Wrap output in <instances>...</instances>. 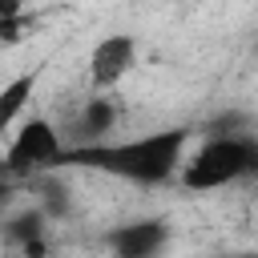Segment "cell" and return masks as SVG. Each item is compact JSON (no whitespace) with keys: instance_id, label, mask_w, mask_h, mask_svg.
Segmentation results:
<instances>
[{"instance_id":"7a4b0ae2","label":"cell","mask_w":258,"mask_h":258,"mask_svg":"<svg viewBox=\"0 0 258 258\" xmlns=\"http://www.w3.org/2000/svg\"><path fill=\"white\" fill-rule=\"evenodd\" d=\"M258 165V145L246 133H214L210 141H202L194 149V157L181 161V185L185 189H222L242 181L246 173H254Z\"/></svg>"},{"instance_id":"52a82bcc","label":"cell","mask_w":258,"mask_h":258,"mask_svg":"<svg viewBox=\"0 0 258 258\" xmlns=\"http://www.w3.org/2000/svg\"><path fill=\"white\" fill-rule=\"evenodd\" d=\"M32 93H36V69L12 77L8 85H0V129H12L20 121V113L28 109Z\"/></svg>"},{"instance_id":"ba28073f","label":"cell","mask_w":258,"mask_h":258,"mask_svg":"<svg viewBox=\"0 0 258 258\" xmlns=\"http://www.w3.org/2000/svg\"><path fill=\"white\" fill-rule=\"evenodd\" d=\"M44 222H48V214L40 206H32V210H24V214H16V218L4 222V238L12 246H24L32 238H44Z\"/></svg>"},{"instance_id":"3957f363","label":"cell","mask_w":258,"mask_h":258,"mask_svg":"<svg viewBox=\"0 0 258 258\" xmlns=\"http://www.w3.org/2000/svg\"><path fill=\"white\" fill-rule=\"evenodd\" d=\"M64 157V137L60 129L48 121V117H32L24 121L12 141H8V153H4V165L16 169V173H28V169H44V165H56Z\"/></svg>"},{"instance_id":"8fae6325","label":"cell","mask_w":258,"mask_h":258,"mask_svg":"<svg viewBox=\"0 0 258 258\" xmlns=\"http://www.w3.org/2000/svg\"><path fill=\"white\" fill-rule=\"evenodd\" d=\"M8 198H12V189H8V181H4V177H0V210H4V206H8Z\"/></svg>"},{"instance_id":"30bf717a","label":"cell","mask_w":258,"mask_h":258,"mask_svg":"<svg viewBox=\"0 0 258 258\" xmlns=\"http://www.w3.org/2000/svg\"><path fill=\"white\" fill-rule=\"evenodd\" d=\"M16 12H20V0H0V28L8 20H16Z\"/></svg>"},{"instance_id":"7c38bea8","label":"cell","mask_w":258,"mask_h":258,"mask_svg":"<svg viewBox=\"0 0 258 258\" xmlns=\"http://www.w3.org/2000/svg\"><path fill=\"white\" fill-rule=\"evenodd\" d=\"M238 258H250V254H238Z\"/></svg>"},{"instance_id":"9c48e42d","label":"cell","mask_w":258,"mask_h":258,"mask_svg":"<svg viewBox=\"0 0 258 258\" xmlns=\"http://www.w3.org/2000/svg\"><path fill=\"white\" fill-rule=\"evenodd\" d=\"M20 254H24V258H44V254H48V242H44V238H32V242L20 246Z\"/></svg>"},{"instance_id":"8992f818","label":"cell","mask_w":258,"mask_h":258,"mask_svg":"<svg viewBox=\"0 0 258 258\" xmlns=\"http://www.w3.org/2000/svg\"><path fill=\"white\" fill-rule=\"evenodd\" d=\"M117 129V105L109 101V97H89L81 109H77V117H73V125H69V133H64V149H89V145H105V137Z\"/></svg>"},{"instance_id":"277c9868","label":"cell","mask_w":258,"mask_h":258,"mask_svg":"<svg viewBox=\"0 0 258 258\" xmlns=\"http://www.w3.org/2000/svg\"><path fill=\"white\" fill-rule=\"evenodd\" d=\"M137 56H141V44L133 32H109L93 44L89 52V81L93 89H117L133 69H137Z\"/></svg>"},{"instance_id":"6da1fadb","label":"cell","mask_w":258,"mask_h":258,"mask_svg":"<svg viewBox=\"0 0 258 258\" xmlns=\"http://www.w3.org/2000/svg\"><path fill=\"white\" fill-rule=\"evenodd\" d=\"M185 145H189V129H157V133H145V137H133V141H117V145L64 149L60 161L93 165V169H105L113 177L137 181V185H161L181 169Z\"/></svg>"},{"instance_id":"5b68a950","label":"cell","mask_w":258,"mask_h":258,"mask_svg":"<svg viewBox=\"0 0 258 258\" xmlns=\"http://www.w3.org/2000/svg\"><path fill=\"white\" fill-rule=\"evenodd\" d=\"M169 242V222L165 218H141V222H125L113 226L105 234V246L113 258H157Z\"/></svg>"}]
</instances>
